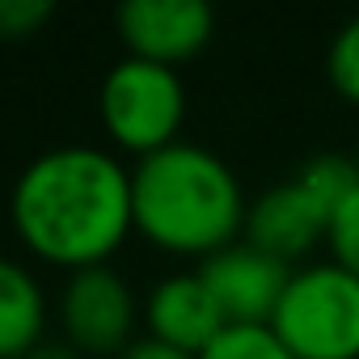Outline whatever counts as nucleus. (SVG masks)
Returning a JSON list of instances; mask_svg holds the SVG:
<instances>
[{
	"label": "nucleus",
	"instance_id": "f257e3e1",
	"mask_svg": "<svg viewBox=\"0 0 359 359\" xmlns=\"http://www.w3.org/2000/svg\"><path fill=\"white\" fill-rule=\"evenodd\" d=\"M9 212L39 258L68 271L97 266L135 229L131 169L93 144L47 148L18 173Z\"/></svg>",
	"mask_w": 359,
	"mask_h": 359
},
{
	"label": "nucleus",
	"instance_id": "f03ea898",
	"mask_svg": "<svg viewBox=\"0 0 359 359\" xmlns=\"http://www.w3.org/2000/svg\"><path fill=\"white\" fill-rule=\"evenodd\" d=\"M131 216L156 250L212 258L245 237L250 199L224 156L177 140L135 161Z\"/></svg>",
	"mask_w": 359,
	"mask_h": 359
},
{
	"label": "nucleus",
	"instance_id": "7ed1b4c3",
	"mask_svg": "<svg viewBox=\"0 0 359 359\" xmlns=\"http://www.w3.org/2000/svg\"><path fill=\"white\" fill-rule=\"evenodd\" d=\"M355 187H359L355 161L338 156V152H321V156L304 161L296 169V177L262 191L250 203L245 241L292 266L296 258H304L313 245H321L330 237L334 212Z\"/></svg>",
	"mask_w": 359,
	"mask_h": 359
},
{
	"label": "nucleus",
	"instance_id": "20e7f679",
	"mask_svg": "<svg viewBox=\"0 0 359 359\" xmlns=\"http://www.w3.org/2000/svg\"><path fill=\"white\" fill-rule=\"evenodd\" d=\"M271 330L296 359H359V279L338 262L296 266Z\"/></svg>",
	"mask_w": 359,
	"mask_h": 359
},
{
	"label": "nucleus",
	"instance_id": "39448f33",
	"mask_svg": "<svg viewBox=\"0 0 359 359\" xmlns=\"http://www.w3.org/2000/svg\"><path fill=\"white\" fill-rule=\"evenodd\" d=\"M97 110H102V127L118 148L148 156L177 144V131L187 118V85L169 64L123 55L102 76Z\"/></svg>",
	"mask_w": 359,
	"mask_h": 359
},
{
	"label": "nucleus",
	"instance_id": "423d86ee",
	"mask_svg": "<svg viewBox=\"0 0 359 359\" xmlns=\"http://www.w3.org/2000/svg\"><path fill=\"white\" fill-rule=\"evenodd\" d=\"M135 317L140 300L110 262L72 271L60 292L64 342L81 355H123L135 342Z\"/></svg>",
	"mask_w": 359,
	"mask_h": 359
},
{
	"label": "nucleus",
	"instance_id": "0eeeda50",
	"mask_svg": "<svg viewBox=\"0 0 359 359\" xmlns=\"http://www.w3.org/2000/svg\"><path fill=\"white\" fill-rule=\"evenodd\" d=\"M292 271L296 266L262 254L250 241H233L229 250L203 258V266H199V275L212 287L229 325H271Z\"/></svg>",
	"mask_w": 359,
	"mask_h": 359
},
{
	"label": "nucleus",
	"instance_id": "6e6552de",
	"mask_svg": "<svg viewBox=\"0 0 359 359\" xmlns=\"http://www.w3.org/2000/svg\"><path fill=\"white\" fill-rule=\"evenodd\" d=\"M127 55L152 64H182L212 43L216 13L203 0H127L114 13Z\"/></svg>",
	"mask_w": 359,
	"mask_h": 359
},
{
	"label": "nucleus",
	"instance_id": "1a4fd4ad",
	"mask_svg": "<svg viewBox=\"0 0 359 359\" xmlns=\"http://www.w3.org/2000/svg\"><path fill=\"white\" fill-rule=\"evenodd\" d=\"M144 325L152 338H161L177 351H191V355H203L229 330V321L199 271L165 275L144 300Z\"/></svg>",
	"mask_w": 359,
	"mask_h": 359
},
{
	"label": "nucleus",
	"instance_id": "9d476101",
	"mask_svg": "<svg viewBox=\"0 0 359 359\" xmlns=\"http://www.w3.org/2000/svg\"><path fill=\"white\" fill-rule=\"evenodd\" d=\"M47 330L43 283L13 258L0 254V359H26Z\"/></svg>",
	"mask_w": 359,
	"mask_h": 359
},
{
	"label": "nucleus",
	"instance_id": "9b49d317",
	"mask_svg": "<svg viewBox=\"0 0 359 359\" xmlns=\"http://www.w3.org/2000/svg\"><path fill=\"white\" fill-rule=\"evenodd\" d=\"M199 359H296L271 325H229Z\"/></svg>",
	"mask_w": 359,
	"mask_h": 359
},
{
	"label": "nucleus",
	"instance_id": "f8f14e48",
	"mask_svg": "<svg viewBox=\"0 0 359 359\" xmlns=\"http://www.w3.org/2000/svg\"><path fill=\"white\" fill-rule=\"evenodd\" d=\"M325 76L334 85V93L351 106H359V13L351 22L338 26V34L330 39L325 51Z\"/></svg>",
	"mask_w": 359,
	"mask_h": 359
},
{
	"label": "nucleus",
	"instance_id": "ddd939ff",
	"mask_svg": "<svg viewBox=\"0 0 359 359\" xmlns=\"http://www.w3.org/2000/svg\"><path fill=\"white\" fill-rule=\"evenodd\" d=\"M325 245H330V262H338L342 271H351L359 279V187L338 203Z\"/></svg>",
	"mask_w": 359,
	"mask_h": 359
},
{
	"label": "nucleus",
	"instance_id": "4468645a",
	"mask_svg": "<svg viewBox=\"0 0 359 359\" xmlns=\"http://www.w3.org/2000/svg\"><path fill=\"white\" fill-rule=\"evenodd\" d=\"M55 13L51 0H0V39H30Z\"/></svg>",
	"mask_w": 359,
	"mask_h": 359
},
{
	"label": "nucleus",
	"instance_id": "2eb2a0df",
	"mask_svg": "<svg viewBox=\"0 0 359 359\" xmlns=\"http://www.w3.org/2000/svg\"><path fill=\"white\" fill-rule=\"evenodd\" d=\"M118 359H199V355H191V351H177V346H169V342H161V338H152V334H144V338H135Z\"/></svg>",
	"mask_w": 359,
	"mask_h": 359
},
{
	"label": "nucleus",
	"instance_id": "dca6fc26",
	"mask_svg": "<svg viewBox=\"0 0 359 359\" xmlns=\"http://www.w3.org/2000/svg\"><path fill=\"white\" fill-rule=\"evenodd\" d=\"M26 359H85L76 346H68V342H51V338H43Z\"/></svg>",
	"mask_w": 359,
	"mask_h": 359
},
{
	"label": "nucleus",
	"instance_id": "f3484780",
	"mask_svg": "<svg viewBox=\"0 0 359 359\" xmlns=\"http://www.w3.org/2000/svg\"><path fill=\"white\" fill-rule=\"evenodd\" d=\"M351 161H355V173H359V140H355V152H351Z\"/></svg>",
	"mask_w": 359,
	"mask_h": 359
}]
</instances>
